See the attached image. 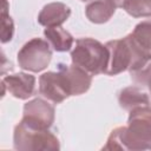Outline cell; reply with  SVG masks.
Wrapping results in <instances>:
<instances>
[{
  "mask_svg": "<svg viewBox=\"0 0 151 151\" xmlns=\"http://www.w3.org/2000/svg\"><path fill=\"white\" fill-rule=\"evenodd\" d=\"M103 150H151V106L130 111L127 126L112 130Z\"/></svg>",
  "mask_w": 151,
  "mask_h": 151,
  "instance_id": "6da1fadb",
  "label": "cell"
},
{
  "mask_svg": "<svg viewBox=\"0 0 151 151\" xmlns=\"http://www.w3.org/2000/svg\"><path fill=\"white\" fill-rule=\"evenodd\" d=\"M105 45L109 50V64L105 74L111 77L136 70L150 59L139 51L129 34L122 39L110 40Z\"/></svg>",
  "mask_w": 151,
  "mask_h": 151,
  "instance_id": "7a4b0ae2",
  "label": "cell"
},
{
  "mask_svg": "<svg viewBox=\"0 0 151 151\" xmlns=\"http://www.w3.org/2000/svg\"><path fill=\"white\" fill-rule=\"evenodd\" d=\"M72 64L79 66L91 76L106 72L109 64V50L106 45L93 38H80L71 51Z\"/></svg>",
  "mask_w": 151,
  "mask_h": 151,
  "instance_id": "3957f363",
  "label": "cell"
},
{
  "mask_svg": "<svg viewBox=\"0 0 151 151\" xmlns=\"http://www.w3.org/2000/svg\"><path fill=\"white\" fill-rule=\"evenodd\" d=\"M13 147L18 151H57L59 139L48 129H38L20 120L13 132Z\"/></svg>",
  "mask_w": 151,
  "mask_h": 151,
  "instance_id": "277c9868",
  "label": "cell"
},
{
  "mask_svg": "<svg viewBox=\"0 0 151 151\" xmlns=\"http://www.w3.org/2000/svg\"><path fill=\"white\" fill-rule=\"evenodd\" d=\"M52 47L47 40L41 38H33L28 40L18 52L17 59L19 67L38 73L44 71L52 59Z\"/></svg>",
  "mask_w": 151,
  "mask_h": 151,
  "instance_id": "5b68a950",
  "label": "cell"
},
{
  "mask_svg": "<svg viewBox=\"0 0 151 151\" xmlns=\"http://www.w3.org/2000/svg\"><path fill=\"white\" fill-rule=\"evenodd\" d=\"M54 106L48 100L34 98L24 105L22 119L25 123L38 129H50L54 123Z\"/></svg>",
  "mask_w": 151,
  "mask_h": 151,
  "instance_id": "8992f818",
  "label": "cell"
},
{
  "mask_svg": "<svg viewBox=\"0 0 151 151\" xmlns=\"http://www.w3.org/2000/svg\"><path fill=\"white\" fill-rule=\"evenodd\" d=\"M39 93L53 104H60L71 97L61 72L48 71L39 77Z\"/></svg>",
  "mask_w": 151,
  "mask_h": 151,
  "instance_id": "52a82bcc",
  "label": "cell"
},
{
  "mask_svg": "<svg viewBox=\"0 0 151 151\" xmlns=\"http://www.w3.org/2000/svg\"><path fill=\"white\" fill-rule=\"evenodd\" d=\"M2 94L7 90L14 98L26 100L35 93V77L29 73H14L5 76L1 80Z\"/></svg>",
  "mask_w": 151,
  "mask_h": 151,
  "instance_id": "ba28073f",
  "label": "cell"
},
{
  "mask_svg": "<svg viewBox=\"0 0 151 151\" xmlns=\"http://www.w3.org/2000/svg\"><path fill=\"white\" fill-rule=\"evenodd\" d=\"M58 71L64 76L70 94L71 96H80L88 91L92 84V76L80 68L79 66L72 64L66 65L60 63L58 65Z\"/></svg>",
  "mask_w": 151,
  "mask_h": 151,
  "instance_id": "9c48e42d",
  "label": "cell"
},
{
  "mask_svg": "<svg viewBox=\"0 0 151 151\" xmlns=\"http://www.w3.org/2000/svg\"><path fill=\"white\" fill-rule=\"evenodd\" d=\"M71 15V8L64 2H50L38 14V22L44 27H59Z\"/></svg>",
  "mask_w": 151,
  "mask_h": 151,
  "instance_id": "30bf717a",
  "label": "cell"
},
{
  "mask_svg": "<svg viewBox=\"0 0 151 151\" xmlns=\"http://www.w3.org/2000/svg\"><path fill=\"white\" fill-rule=\"evenodd\" d=\"M118 103L123 110L130 112L137 107L150 105V97L140 86H127L118 92Z\"/></svg>",
  "mask_w": 151,
  "mask_h": 151,
  "instance_id": "8fae6325",
  "label": "cell"
},
{
  "mask_svg": "<svg viewBox=\"0 0 151 151\" xmlns=\"http://www.w3.org/2000/svg\"><path fill=\"white\" fill-rule=\"evenodd\" d=\"M117 6L112 0H93L85 7L86 18L93 24H105L114 14Z\"/></svg>",
  "mask_w": 151,
  "mask_h": 151,
  "instance_id": "7c38bea8",
  "label": "cell"
},
{
  "mask_svg": "<svg viewBox=\"0 0 151 151\" xmlns=\"http://www.w3.org/2000/svg\"><path fill=\"white\" fill-rule=\"evenodd\" d=\"M44 35L52 50L55 52H67L72 48L74 44V39L70 32L64 29L63 27H46L44 31Z\"/></svg>",
  "mask_w": 151,
  "mask_h": 151,
  "instance_id": "4fadbf2b",
  "label": "cell"
},
{
  "mask_svg": "<svg viewBox=\"0 0 151 151\" xmlns=\"http://www.w3.org/2000/svg\"><path fill=\"white\" fill-rule=\"evenodd\" d=\"M129 35L139 51L146 58H151V19L137 24Z\"/></svg>",
  "mask_w": 151,
  "mask_h": 151,
  "instance_id": "5bb4252c",
  "label": "cell"
},
{
  "mask_svg": "<svg viewBox=\"0 0 151 151\" xmlns=\"http://www.w3.org/2000/svg\"><path fill=\"white\" fill-rule=\"evenodd\" d=\"M122 8L133 18H151V0H125Z\"/></svg>",
  "mask_w": 151,
  "mask_h": 151,
  "instance_id": "9a60e30c",
  "label": "cell"
},
{
  "mask_svg": "<svg viewBox=\"0 0 151 151\" xmlns=\"http://www.w3.org/2000/svg\"><path fill=\"white\" fill-rule=\"evenodd\" d=\"M8 2L7 0H1V42L6 44L13 39L14 35V24L8 14Z\"/></svg>",
  "mask_w": 151,
  "mask_h": 151,
  "instance_id": "2e32d148",
  "label": "cell"
},
{
  "mask_svg": "<svg viewBox=\"0 0 151 151\" xmlns=\"http://www.w3.org/2000/svg\"><path fill=\"white\" fill-rule=\"evenodd\" d=\"M131 80L140 87H149L151 85V58L143 65L129 72Z\"/></svg>",
  "mask_w": 151,
  "mask_h": 151,
  "instance_id": "e0dca14e",
  "label": "cell"
},
{
  "mask_svg": "<svg viewBox=\"0 0 151 151\" xmlns=\"http://www.w3.org/2000/svg\"><path fill=\"white\" fill-rule=\"evenodd\" d=\"M112 1H113V2H114V5L117 6V8H119V7L122 8V7H123V4H124V1H125V0H112Z\"/></svg>",
  "mask_w": 151,
  "mask_h": 151,
  "instance_id": "ac0fdd59",
  "label": "cell"
},
{
  "mask_svg": "<svg viewBox=\"0 0 151 151\" xmlns=\"http://www.w3.org/2000/svg\"><path fill=\"white\" fill-rule=\"evenodd\" d=\"M80 1H83V2H91V1H93V0H80Z\"/></svg>",
  "mask_w": 151,
  "mask_h": 151,
  "instance_id": "d6986e66",
  "label": "cell"
},
{
  "mask_svg": "<svg viewBox=\"0 0 151 151\" xmlns=\"http://www.w3.org/2000/svg\"><path fill=\"white\" fill-rule=\"evenodd\" d=\"M149 92H150V94H151V85L149 86Z\"/></svg>",
  "mask_w": 151,
  "mask_h": 151,
  "instance_id": "ffe728a7",
  "label": "cell"
}]
</instances>
